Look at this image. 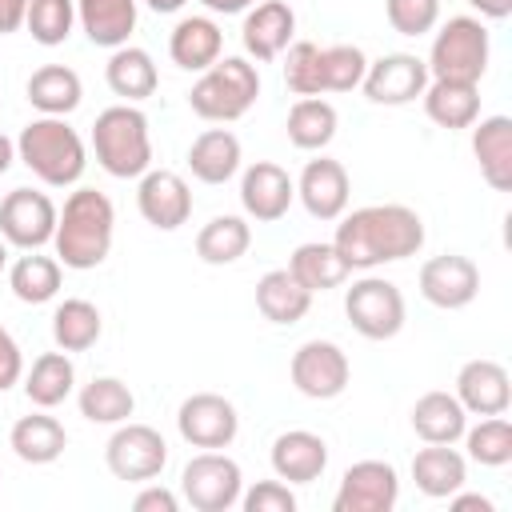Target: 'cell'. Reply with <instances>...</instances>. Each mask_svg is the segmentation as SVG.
I'll use <instances>...</instances> for the list:
<instances>
[{
    "instance_id": "cell-29",
    "label": "cell",
    "mask_w": 512,
    "mask_h": 512,
    "mask_svg": "<svg viewBox=\"0 0 512 512\" xmlns=\"http://www.w3.org/2000/svg\"><path fill=\"white\" fill-rule=\"evenodd\" d=\"M468 428V412L452 392H424L412 404V432L424 444H456Z\"/></svg>"
},
{
    "instance_id": "cell-15",
    "label": "cell",
    "mask_w": 512,
    "mask_h": 512,
    "mask_svg": "<svg viewBox=\"0 0 512 512\" xmlns=\"http://www.w3.org/2000/svg\"><path fill=\"white\" fill-rule=\"evenodd\" d=\"M420 296L432 304V308H444V312H456V308H468L480 292V268L460 256V252H444V256H432L420 264Z\"/></svg>"
},
{
    "instance_id": "cell-35",
    "label": "cell",
    "mask_w": 512,
    "mask_h": 512,
    "mask_svg": "<svg viewBox=\"0 0 512 512\" xmlns=\"http://www.w3.org/2000/svg\"><path fill=\"white\" fill-rule=\"evenodd\" d=\"M336 124H340V116H336V108H332L328 100H320V96H300V100L288 108V124H284V128H288L292 148H300V152H320V148L332 144Z\"/></svg>"
},
{
    "instance_id": "cell-37",
    "label": "cell",
    "mask_w": 512,
    "mask_h": 512,
    "mask_svg": "<svg viewBox=\"0 0 512 512\" xmlns=\"http://www.w3.org/2000/svg\"><path fill=\"white\" fill-rule=\"evenodd\" d=\"M76 404L88 424H124L136 412V396L120 376H92L80 388Z\"/></svg>"
},
{
    "instance_id": "cell-23",
    "label": "cell",
    "mask_w": 512,
    "mask_h": 512,
    "mask_svg": "<svg viewBox=\"0 0 512 512\" xmlns=\"http://www.w3.org/2000/svg\"><path fill=\"white\" fill-rule=\"evenodd\" d=\"M220 52H224V32L212 16H184L168 36V56L184 72L212 68L220 60Z\"/></svg>"
},
{
    "instance_id": "cell-28",
    "label": "cell",
    "mask_w": 512,
    "mask_h": 512,
    "mask_svg": "<svg viewBox=\"0 0 512 512\" xmlns=\"http://www.w3.org/2000/svg\"><path fill=\"white\" fill-rule=\"evenodd\" d=\"M256 308L264 320L272 324H296L308 316L312 308V292L288 272V268H272L256 280Z\"/></svg>"
},
{
    "instance_id": "cell-47",
    "label": "cell",
    "mask_w": 512,
    "mask_h": 512,
    "mask_svg": "<svg viewBox=\"0 0 512 512\" xmlns=\"http://www.w3.org/2000/svg\"><path fill=\"white\" fill-rule=\"evenodd\" d=\"M132 508H136V512H176L180 500H176V492H168L164 484H148L144 492H136Z\"/></svg>"
},
{
    "instance_id": "cell-7",
    "label": "cell",
    "mask_w": 512,
    "mask_h": 512,
    "mask_svg": "<svg viewBox=\"0 0 512 512\" xmlns=\"http://www.w3.org/2000/svg\"><path fill=\"white\" fill-rule=\"evenodd\" d=\"M344 316L364 340H392L404 328V292L384 276H360L344 292Z\"/></svg>"
},
{
    "instance_id": "cell-52",
    "label": "cell",
    "mask_w": 512,
    "mask_h": 512,
    "mask_svg": "<svg viewBox=\"0 0 512 512\" xmlns=\"http://www.w3.org/2000/svg\"><path fill=\"white\" fill-rule=\"evenodd\" d=\"M12 160H16V144H12V140L0 132V176L12 168Z\"/></svg>"
},
{
    "instance_id": "cell-16",
    "label": "cell",
    "mask_w": 512,
    "mask_h": 512,
    "mask_svg": "<svg viewBox=\"0 0 512 512\" xmlns=\"http://www.w3.org/2000/svg\"><path fill=\"white\" fill-rule=\"evenodd\" d=\"M136 208L140 216L160 228V232H176L180 224H188L192 216V188L180 172L168 168H148L136 184Z\"/></svg>"
},
{
    "instance_id": "cell-48",
    "label": "cell",
    "mask_w": 512,
    "mask_h": 512,
    "mask_svg": "<svg viewBox=\"0 0 512 512\" xmlns=\"http://www.w3.org/2000/svg\"><path fill=\"white\" fill-rule=\"evenodd\" d=\"M24 12H28V0H0V36L16 32L24 24Z\"/></svg>"
},
{
    "instance_id": "cell-31",
    "label": "cell",
    "mask_w": 512,
    "mask_h": 512,
    "mask_svg": "<svg viewBox=\"0 0 512 512\" xmlns=\"http://www.w3.org/2000/svg\"><path fill=\"white\" fill-rule=\"evenodd\" d=\"M104 80H108V88H112L124 104H140V100H148V96L156 92L160 72H156L152 56H148L144 48L124 44V48H112V56H108V64H104Z\"/></svg>"
},
{
    "instance_id": "cell-34",
    "label": "cell",
    "mask_w": 512,
    "mask_h": 512,
    "mask_svg": "<svg viewBox=\"0 0 512 512\" xmlns=\"http://www.w3.org/2000/svg\"><path fill=\"white\" fill-rule=\"evenodd\" d=\"M72 384H76V364L68 352H40L32 360V368L24 372V396L36 404V408H56L72 396Z\"/></svg>"
},
{
    "instance_id": "cell-40",
    "label": "cell",
    "mask_w": 512,
    "mask_h": 512,
    "mask_svg": "<svg viewBox=\"0 0 512 512\" xmlns=\"http://www.w3.org/2000/svg\"><path fill=\"white\" fill-rule=\"evenodd\" d=\"M468 460L484 468H504L512 460V424L504 416H484L476 428H464Z\"/></svg>"
},
{
    "instance_id": "cell-38",
    "label": "cell",
    "mask_w": 512,
    "mask_h": 512,
    "mask_svg": "<svg viewBox=\"0 0 512 512\" xmlns=\"http://www.w3.org/2000/svg\"><path fill=\"white\" fill-rule=\"evenodd\" d=\"M104 332V320H100V308L92 300H64L56 304L52 312V340L60 352H88Z\"/></svg>"
},
{
    "instance_id": "cell-43",
    "label": "cell",
    "mask_w": 512,
    "mask_h": 512,
    "mask_svg": "<svg viewBox=\"0 0 512 512\" xmlns=\"http://www.w3.org/2000/svg\"><path fill=\"white\" fill-rule=\"evenodd\" d=\"M364 72H368V56L356 44H328L320 52L324 92H352V88H360Z\"/></svg>"
},
{
    "instance_id": "cell-42",
    "label": "cell",
    "mask_w": 512,
    "mask_h": 512,
    "mask_svg": "<svg viewBox=\"0 0 512 512\" xmlns=\"http://www.w3.org/2000/svg\"><path fill=\"white\" fill-rule=\"evenodd\" d=\"M320 44L312 40H292L280 56H284V84L292 96H320L324 92V76H320Z\"/></svg>"
},
{
    "instance_id": "cell-4",
    "label": "cell",
    "mask_w": 512,
    "mask_h": 512,
    "mask_svg": "<svg viewBox=\"0 0 512 512\" xmlns=\"http://www.w3.org/2000/svg\"><path fill=\"white\" fill-rule=\"evenodd\" d=\"M96 164L116 180H140L152 168V136L148 116L136 104H112L92 124Z\"/></svg>"
},
{
    "instance_id": "cell-21",
    "label": "cell",
    "mask_w": 512,
    "mask_h": 512,
    "mask_svg": "<svg viewBox=\"0 0 512 512\" xmlns=\"http://www.w3.org/2000/svg\"><path fill=\"white\" fill-rule=\"evenodd\" d=\"M268 460H272L276 480L312 484L328 468V444H324V436H316L308 428H292V432H280L272 440V456Z\"/></svg>"
},
{
    "instance_id": "cell-51",
    "label": "cell",
    "mask_w": 512,
    "mask_h": 512,
    "mask_svg": "<svg viewBox=\"0 0 512 512\" xmlns=\"http://www.w3.org/2000/svg\"><path fill=\"white\" fill-rule=\"evenodd\" d=\"M480 16H488V20H504L508 12H512V0H468Z\"/></svg>"
},
{
    "instance_id": "cell-5",
    "label": "cell",
    "mask_w": 512,
    "mask_h": 512,
    "mask_svg": "<svg viewBox=\"0 0 512 512\" xmlns=\"http://www.w3.org/2000/svg\"><path fill=\"white\" fill-rule=\"evenodd\" d=\"M260 96V72L244 56H220L212 68L200 72V80L188 92V108L208 124H232L240 120Z\"/></svg>"
},
{
    "instance_id": "cell-10",
    "label": "cell",
    "mask_w": 512,
    "mask_h": 512,
    "mask_svg": "<svg viewBox=\"0 0 512 512\" xmlns=\"http://www.w3.org/2000/svg\"><path fill=\"white\" fill-rule=\"evenodd\" d=\"M288 376H292L300 396H308V400H336L348 388V380H352V364H348L340 344H332V340H304L292 352Z\"/></svg>"
},
{
    "instance_id": "cell-12",
    "label": "cell",
    "mask_w": 512,
    "mask_h": 512,
    "mask_svg": "<svg viewBox=\"0 0 512 512\" xmlns=\"http://www.w3.org/2000/svg\"><path fill=\"white\" fill-rule=\"evenodd\" d=\"M400 500V476L388 460H356L344 468L332 496V512H392Z\"/></svg>"
},
{
    "instance_id": "cell-33",
    "label": "cell",
    "mask_w": 512,
    "mask_h": 512,
    "mask_svg": "<svg viewBox=\"0 0 512 512\" xmlns=\"http://www.w3.org/2000/svg\"><path fill=\"white\" fill-rule=\"evenodd\" d=\"M288 272L316 296V292H332V288H340L344 280H348V264H344V256L336 252V244L328 240H308V244H300L292 256H288Z\"/></svg>"
},
{
    "instance_id": "cell-25",
    "label": "cell",
    "mask_w": 512,
    "mask_h": 512,
    "mask_svg": "<svg viewBox=\"0 0 512 512\" xmlns=\"http://www.w3.org/2000/svg\"><path fill=\"white\" fill-rule=\"evenodd\" d=\"M412 480L424 496L432 500H448L452 492L464 488L468 480V460L452 448V444H428L412 456Z\"/></svg>"
},
{
    "instance_id": "cell-39",
    "label": "cell",
    "mask_w": 512,
    "mask_h": 512,
    "mask_svg": "<svg viewBox=\"0 0 512 512\" xmlns=\"http://www.w3.org/2000/svg\"><path fill=\"white\" fill-rule=\"evenodd\" d=\"M8 288H12V296L20 304H48V300H56V292H60V260L56 256H40V248L24 252L12 264V272H8Z\"/></svg>"
},
{
    "instance_id": "cell-13",
    "label": "cell",
    "mask_w": 512,
    "mask_h": 512,
    "mask_svg": "<svg viewBox=\"0 0 512 512\" xmlns=\"http://www.w3.org/2000/svg\"><path fill=\"white\" fill-rule=\"evenodd\" d=\"M428 64L412 52H388L380 60H368V72L360 80L364 96L372 104H384V108H400V104H412L416 96H424L428 88Z\"/></svg>"
},
{
    "instance_id": "cell-49",
    "label": "cell",
    "mask_w": 512,
    "mask_h": 512,
    "mask_svg": "<svg viewBox=\"0 0 512 512\" xmlns=\"http://www.w3.org/2000/svg\"><path fill=\"white\" fill-rule=\"evenodd\" d=\"M448 500H452V508H456V512H472V508H480V512H496V508H492V500H488V496H476V492H464V496H460V492H452Z\"/></svg>"
},
{
    "instance_id": "cell-9",
    "label": "cell",
    "mask_w": 512,
    "mask_h": 512,
    "mask_svg": "<svg viewBox=\"0 0 512 512\" xmlns=\"http://www.w3.org/2000/svg\"><path fill=\"white\" fill-rule=\"evenodd\" d=\"M104 464L124 484H148L168 464V444L152 424H116V432L104 444Z\"/></svg>"
},
{
    "instance_id": "cell-41",
    "label": "cell",
    "mask_w": 512,
    "mask_h": 512,
    "mask_svg": "<svg viewBox=\"0 0 512 512\" xmlns=\"http://www.w3.org/2000/svg\"><path fill=\"white\" fill-rule=\"evenodd\" d=\"M72 24H76V0H28L24 28L32 32L36 44L44 48L64 44L72 36Z\"/></svg>"
},
{
    "instance_id": "cell-30",
    "label": "cell",
    "mask_w": 512,
    "mask_h": 512,
    "mask_svg": "<svg viewBox=\"0 0 512 512\" xmlns=\"http://www.w3.org/2000/svg\"><path fill=\"white\" fill-rule=\"evenodd\" d=\"M8 448L16 452V460L24 464H52L64 456L68 448V432L56 416H44V412H32V416H20L8 432Z\"/></svg>"
},
{
    "instance_id": "cell-8",
    "label": "cell",
    "mask_w": 512,
    "mask_h": 512,
    "mask_svg": "<svg viewBox=\"0 0 512 512\" xmlns=\"http://www.w3.org/2000/svg\"><path fill=\"white\" fill-rule=\"evenodd\" d=\"M180 492L196 512H228L240 504L244 492V472L232 456H224L220 448H204L200 456H192L180 472Z\"/></svg>"
},
{
    "instance_id": "cell-19",
    "label": "cell",
    "mask_w": 512,
    "mask_h": 512,
    "mask_svg": "<svg viewBox=\"0 0 512 512\" xmlns=\"http://www.w3.org/2000/svg\"><path fill=\"white\" fill-rule=\"evenodd\" d=\"M464 412L472 416H504L508 404H512V380H508V368L500 360H468L460 372H456V392H452Z\"/></svg>"
},
{
    "instance_id": "cell-24",
    "label": "cell",
    "mask_w": 512,
    "mask_h": 512,
    "mask_svg": "<svg viewBox=\"0 0 512 512\" xmlns=\"http://www.w3.org/2000/svg\"><path fill=\"white\" fill-rule=\"evenodd\" d=\"M240 160H244L240 136L228 128H208L188 148V168L200 184H228L240 172Z\"/></svg>"
},
{
    "instance_id": "cell-20",
    "label": "cell",
    "mask_w": 512,
    "mask_h": 512,
    "mask_svg": "<svg viewBox=\"0 0 512 512\" xmlns=\"http://www.w3.org/2000/svg\"><path fill=\"white\" fill-rule=\"evenodd\" d=\"M296 36V12L284 4V0H260L244 12V24H240V40H244V52L252 60H276Z\"/></svg>"
},
{
    "instance_id": "cell-54",
    "label": "cell",
    "mask_w": 512,
    "mask_h": 512,
    "mask_svg": "<svg viewBox=\"0 0 512 512\" xmlns=\"http://www.w3.org/2000/svg\"><path fill=\"white\" fill-rule=\"evenodd\" d=\"M4 260H8V252H4V244H0V272H4Z\"/></svg>"
},
{
    "instance_id": "cell-36",
    "label": "cell",
    "mask_w": 512,
    "mask_h": 512,
    "mask_svg": "<svg viewBox=\"0 0 512 512\" xmlns=\"http://www.w3.org/2000/svg\"><path fill=\"white\" fill-rule=\"evenodd\" d=\"M248 244H252V228H248L244 216H232V212L212 216V220L196 232V256H200L204 264H216V268L236 264V260L248 252Z\"/></svg>"
},
{
    "instance_id": "cell-3",
    "label": "cell",
    "mask_w": 512,
    "mask_h": 512,
    "mask_svg": "<svg viewBox=\"0 0 512 512\" xmlns=\"http://www.w3.org/2000/svg\"><path fill=\"white\" fill-rule=\"evenodd\" d=\"M16 160L48 188H68L84 176L88 152L80 132L64 116H36L16 136Z\"/></svg>"
},
{
    "instance_id": "cell-27",
    "label": "cell",
    "mask_w": 512,
    "mask_h": 512,
    "mask_svg": "<svg viewBox=\"0 0 512 512\" xmlns=\"http://www.w3.org/2000/svg\"><path fill=\"white\" fill-rule=\"evenodd\" d=\"M424 112L432 124L456 132L472 128L480 120V84H460V80H428L424 88Z\"/></svg>"
},
{
    "instance_id": "cell-18",
    "label": "cell",
    "mask_w": 512,
    "mask_h": 512,
    "mask_svg": "<svg viewBox=\"0 0 512 512\" xmlns=\"http://www.w3.org/2000/svg\"><path fill=\"white\" fill-rule=\"evenodd\" d=\"M348 192H352L348 168L332 156L308 160L300 180H296V196H300V204L312 220H340L344 208H348Z\"/></svg>"
},
{
    "instance_id": "cell-50",
    "label": "cell",
    "mask_w": 512,
    "mask_h": 512,
    "mask_svg": "<svg viewBox=\"0 0 512 512\" xmlns=\"http://www.w3.org/2000/svg\"><path fill=\"white\" fill-rule=\"evenodd\" d=\"M200 4L216 16H236V12H248L252 4H260V0H200Z\"/></svg>"
},
{
    "instance_id": "cell-2",
    "label": "cell",
    "mask_w": 512,
    "mask_h": 512,
    "mask_svg": "<svg viewBox=\"0 0 512 512\" xmlns=\"http://www.w3.org/2000/svg\"><path fill=\"white\" fill-rule=\"evenodd\" d=\"M112 232H116V208L104 192L96 188L68 192L64 208L56 212V236H52L60 268H76V272L100 268L112 252Z\"/></svg>"
},
{
    "instance_id": "cell-46",
    "label": "cell",
    "mask_w": 512,
    "mask_h": 512,
    "mask_svg": "<svg viewBox=\"0 0 512 512\" xmlns=\"http://www.w3.org/2000/svg\"><path fill=\"white\" fill-rule=\"evenodd\" d=\"M24 380V356H20V344L12 340V332L0 324V392H8L12 384Z\"/></svg>"
},
{
    "instance_id": "cell-26",
    "label": "cell",
    "mask_w": 512,
    "mask_h": 512,
    "mask_svg": "<svg viewBox=\"0 0 512 512\" xmlns=\"http://www.w3.org/2000/svg\"><path fill=\"white\" fill-rule=\"evenodd\" d=\"M76 20L96 48H124L136 32V0H76Z\"/></svg>"
},
{
    "instance_id": "cell-1",
    "label": "cell",
    "mask_w": 512,
    "mask_h": 512,
    "mask_svg": "<svg viewBox=\"0 0 512 512\" xmlns=\"http://www.w3.org/2000/svg\"><path fill=\"white\" fill-rule=\"evenodd\" d=\"M332 244L348 268L372 272L380 264L416 256L424 248V220L408 204H368L336 224Z\"/></svg>"
},
{
    "instance_id": "cell-6",
    "label": "cell",
    "mask_w": 512,
    "mask_h": 512,
    "mask_svg": "<svg viewBox=\"0 0 512 512\" xmlns=\"http://www.w3.org/2000/svg\"><path fill=\"white\" fill-rule=\"evenodd\" d=\"M488 28L476 16H448V24L432 36L428 52V76L432 80H460V84H480L488 72Z\"/></svg>"
},
{
    "instance_id": "cell-17",
    "label": "cell",
    "mask_w": 512,
    "mask_h": 512,
    "mask_svg": "<svg viewBox=\"0 0 512 512\" xmlns=\"http://www.w3.org/2000/svg\"><path fill=\"white\" fill-rule=\"evenodd\" d=\"M296 200V180L272 164V160H256L244 168L240 176V204H244V216H252L256 224H276Z\"/></svg>"
},
{
    "instance_id": "cell-22",
    "label": "cell",
    "mask_w": 512,
    "mask_h": 512,
    "mask_svg": "<svg viewBox=\"0 0 512 512\" xmlns=\"http://www.w3.org/2000/svg\"><path fill=\"white\" fill-rule=\"evenodd\" d=\"M472 152L492 192H512V120L484 116L472 124Z\"/></svg>"
},
{
    "instance_id": "cell-45",
    "label": "cell",
    "mask_w": 512,
    "mask_h": 512,
    "mask_svg": "<svg viewBox=\"0 0 512 512\" xmlns=\"http://www.w3.org/2000/svg\"><path fill=\"white\" fill-rule=\"evenodd\" d=\"M240 504H244V512H292L296 496L284 480H260L248 492H240Z\"/></svg>"
},
{
    "instance_id": "cell-44",
    "label": "cell",
    "mask_w": 512,
    "mask_h": 512,
    "mask_svg": "<svg viewBox=\"0 0 512 512\" xmlns=\"http://www.w3.org/2000/svg\"><path fill=\"white\" fill-rule=\"evenodd\" d=\"M384 16L400 36H424L440 20V0H384Z\"/></svg>"
},
{
    "instance_id": "cell-53",
    "label": "cell",
    "mask_w": 512,
    "mask_h": 512,
    "mask_svg": "<svg viewBox=\"0 0 512 512\" xmlns=\"http://www.w3.org/2000/svg\"><path fill=\"white\" fill-rule=\"evenodd\" d=\"M152 12H160V16H172V12H180L188 0H144Z\"/></svg>"
},
{
    "instance_id": "cell-11",
    "label": "cell",
    "mask_w": 512,
    "mask_h": 512,
    "mask_svg": "<svg viewBox=\"0 0 512 512\" xmlns=\"http://www.w3.org/2000/svg\"><path fill=\"white\" fill-rule=\"evenodd\" d=\"M56 204L36 192V188H12L0 200V236L20 248V252H36L44 244H52L56 236Z\"/></svg>"
},
{
    "instance_id": "cell-14",
    "label": "cell",
    "mask_w": 512,
    "mask_h": 512,
    "mask_svg": "<svg viewBox=\"0 0 512 512\" xmlns=\"http://www.w3.org/2000/svg\"><path fill=\"white\" fill-rule=\"evenodd\" d=\"M176 428L192 448H228L240 432V416L236 404L224 400L220 392H192L176 408Z\"/></svg>"
},
{
    "instance_id": "cell-32",
    "label": "cell",
    "mask_w": 512,
    "mask_h": 512,
    "mask_svg": "<svg viewBox=\"0 0 512 512\" xmlns=\"http://www.w3.org/2000/svg\"><path fill=\"white\" fill-rule=\"evenodd\" d=\"M24 92H28V104H32L40 116H68V112H76L80 100H84L80 76H76L72 68H64V64H44V68H36V72L28 76V84H24Z\"/></svg>"
}]
</instances>
